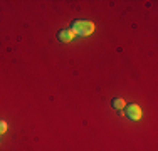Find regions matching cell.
<instances>
[{
	"label": "cell",
	"instance_id": "6da1fadb",
	"mask_svg": "<svg viewBox=\"0 0 158 151\" xmlns=\"http://www.w3.org/2000/svg\"><path fill=\"white\" fill-rule=\"evenodd\" d=\"M94 29H96L94 24L89 22V20H74L73 25H71V30H73L76 35H82V37L91 35V34L94 32Z\"/></svg>",
	"mask_w": 158,
	"mask_h": 151
},
{
	"label": "cell",
	"instance_id": "7a4b0ae2",
	"mask_svg": "<svg viewBox=\"0 0 158 151\" xmlns=\"http://www.w3.org/2000/svg\"><path fill=\"white\" fill-rule=\"evenodd\" d=\"M126 116L130 118L131 121H138L141 118V109L138 104H130L126 108Z\"/></svg>",
	"mask_w": 158,
	"mask_h": 151
},
{
	"label": "cell",
	"instance_id": "3957f363",
	"mask_svg": "<svg viewBox=\"0 0 158 151\" xmlns=\"http://www.w3.org/2000/svg\"><path fill=\"white\" fill-rule=\"evenodd\" d=\"M74 35H76V34H74L71 29H62V30H59V34H57V40L62 42V44H67V42H71V40L74 39Z\"/></svg>",
	"mask_w": 158,
	"mask_h": 151
},
{
	"label": "cell",
	"instance_id": "277c9868",
	"mask_svg": "<svg viewBox=\"0 0 158 151\" xmlns=\"http://www.w3.org/2000/svg\"><path fill=\"white\" fill-rule=\"evenodd\" d=\"M111 106H113L114 109H118V111H121V109L126 106V103H125V99H123V97H116V99H113Z\"/></svg>",
	"mask_w": 158,
	"mask_h": 151
},
{
	"label": "cell",
	"instance_id": "5b68a950",
	"mask_svg": "<svg viewBox=\"0 0 158 151\" xmlns=\"http://www.w3.org/2000/svg\"><path fill=\"white\" fill-rule=\"evenodd\" d=\"M7 131V123L5 121H0V134H3Z\"/></svg>",
	"mask_w": 158,
	"mask_h": 151
}]
</instances>
